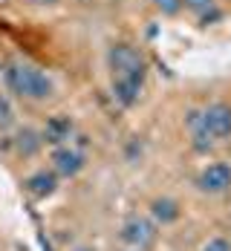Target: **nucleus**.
I'll use <instances>...</instances> for the list:
<instances>
[{"instance_id": "1", "label": "nucleus", "mask_w": 231, "mask_h": 251, "mask_svg": "<svg viewBox=\"0 0 231 251\" xmlns=\"http://www.w3.org/2000/svg\"><path fill=\"white\" fill-rule=\"evenodd\" d=\"M3 78H6V87L15 93V96H21V99H29V101H44L52 96V81L38 67H32V64H21V61H15V64H9L6 70H3Z\"/></svg>"}, {"instance_id": "2", "label": "nucleus", "mask_w": 231, "mask_h": 251, "mask_svg": "<svg viewBox=\"0 0 231 251\" xmlns=\"http://www.w3.org/2000/svg\"><path fill=\"white\" fill-rule=\"evenodd\" d=\"M107 61H110L113 78H139V81H145V75H148L145 55L136 47H130V44H116L107 55Z\"/></svg>"}, {"instance_id": "3", "label": "nucleus", "mask_w": 231, "mask_h": 251, "mask_svg": "<svg viewBox=\"0 0 231 251\" xmlns=\"http://www.w3.org/2000/svg\"><path fill=\"white\" fill-rule=\"evenodd\" d=\"M122 243L128 249H136V251H145L148 246H154L156 240V223L148 220V217H130L128 223L122 226Z\"/></svg>"}, {"instance_id": "4", "label": "nucleus", "mask_w": 231, "mask_h": 251, "mask_svg": "<svg viewBox=\"0 0 231 251\" xmlns=\"http://www.w3.org/2000/svg\"><path fill=\"white\" fill-rule=\"evenodd\" d=\"M203 122L214 142H226L231 139V104L226 101H214L203 110Z\"/></svg>"}, {"instance_id": "5", "label": "nucleus", "mask_w": 231, "mask_h": 251, "mask_svg": "<svg viewBox=\"0 0 231 251\" xmlns=\"http://www.w3.org/2000/svg\"><path fill=\"white\" fill-rule=\"evenodd\" d=\"M197 188L203 194H226L231 188V165L229 162H214L203 168V174L197 176Z\"/></svg>"}, {"instance_id": "6", "label": "nucleus", "mask_w": 231, "mask_h": 251, "mask_svg": "<svg viewBox=\"0 0 231 251\" xmlns=\"http://www.w3.org/2000/svg\"><path fill=\"white\" fill-rule=\"evenodd\" d=\"M84 168V153L76 148H55L52 151V171L58 176H76Z\"/></svg>"}, {"instance_id": "7", "label": "nucleus", "mask_w": 231, "mask_h": 251, "mask_svg": "<svg viewBox=\"0 0 231 251\" xmlns=\"http://www.w3.org/2000/svg\"><path fill=\"white\" fill-rule=\"evenodd\" d=\"M185 122H188V133H191V145H194V151L197 153H208L211 148H214V139H211L205 122H203V110H191Z\"/></svg>"}, {"instance_id": "8", "label": "nucleus", "mask_w": 231, "mask_h": 251, "mask_svg": "<svg viewBox=\"0 0 231 251\" xmlns=\"http://www.w3.org/2000/svg\"><path fill=\"white\" fill-rule=\"evenodd\" d=\"M24 185H26V191H29V197L47 200V197H52L58 191V174L55 171H35Z\"/></svg>"}, {"instance_id": "9", "label": "nucleus", "mask_w": 231, "mask_h": 251, "mask_svg": "<svg viewBox=\"0 0 231 251\" xmlns=\"http://www.w3.org/2000/svg\"><path fill=\"white\" fill-rule=\"evenodd\" d=\"M70 136H73V122H70L67 116H52V119H47L44 133H41V139H44L47 145H55V148L67 145Z\"/></svg>"}, {"instance_id": "10", "label": "nucleus", "mask_w": 231, "mask_h": 251, "mask_svg": "<svg viewBox=\"0 0 231 251\" xmlns=\"http://www.w3.org/2000/svg\"><path fill=\"white\" fill-rule=\"evenodd\" d=\"M151 217H154L156 226H174L182 217V208L180 202L171 200V197H159V200L151 202Z\"/></svg>"}, {"instance_id": "11", "label": "nucleus", "mask_w": 231, "mask_h": 251, "mask_svg": "<svg viewBox=\"0 0 231 251\" xmlns=\"http://www.w3.org/2000/svg\"><path fill=\"white\" fill-rule=\"evenodd\" d=\"M142 87H145V81H139V78H113V96L122 107H133L142 96Z\"/></svg>"}, {"instance_id": "12", "label": "nucleus", "mask_w": 231, "mask_h": 251, "mask_svg": "<svg viewBox=\"0 0 231 251\" xmlns=\"http://www.w3.org/2000/svg\"><path fill=\"white\" fill-rule=\"evenodd\" d=\"M15 145H18V151L24 153V156H35V153L41 151L44 139H41L35 130H29V127H26V130H21V133H18V142H15Z\"/></svg>"}, {"instance_id": "13", "label": "nucleus", "mask_w": 231, "mask_h": 251, "mask_svg": "<svg viewBox=\"0 0 231 251\" xmlns=\"http://www.w3.org/2000/svg\"><path fill=\"white\" fill-rule=\"evenodd\" d=\"M154 6L162 15H180L182 12V0H154Z\"/></svg>"}, {"instance_id": "14", "label": "nucleus", "mask_w": 231, "mask_h": 251, "mask_svg": "<svg viewBox=\"0 0 231 251\" xmlns=\"http://www.w3.org/2000/svg\"><path fill=\"white\" fill-rule=\"evenodd\" d=\"M200 251H231V240L229 237H211Z\"/></svg>"}, {"instance_id": "15", "label": "nucleus", "mask_w": 231, "mask_h": 251, "mask_svg": "<svg viewBox=\"0 0 231 251\" xmlns=\"http://www.w3.org/2000/svg\"><path fill=\"white\" fill-rule=\"evenodd\" d=\"M217 21H223V9L220 6H211V9H205L200 15V24L203 26H211V24H217Z\"/></svg>"}, {"instance_id": "16", "label": "nucleus", "mask_w": 231, "mask_h": 251, "mask_svg": "<svg viewBox=\"0 0 231 251\" xmlns=\"http://www.w3.org/2000/svg\"><path fill=\"white\" fill-rule=\"evenodd\" d=\"M182 6H185V9H191V12H197V18H200L205 9L217 6V3H214V0H182Z\"/></svg>"}, {"instance_id": "17", "label": "nucleus", "mask_w": 231, "mask_h": 251, "mask_svg": "<svg viewBox=\"0 0 231 251\" xmlns=\"http://www.w3.org/2000/svg\"><path fill=\"white\" fill-rule=\"evenodd\" d=\"M9 122H12V107L6 99H0V127H6Z\"/></svg>"}, {"instance_id": "18", "label": "nucleus", "mask_w": 231, "mask_h": 251, "mask_svg": "<svg viewBox=\"0 0 231 251\" xmlns=\"http://www.w3.org/2000/svg\"><path fill=\"white\" fill-rule=\"evenodd\" d=\"M26 3H35V6H52V3H58V0H26Z\"/></svg>"}, {"instance_id": "19", "label": "nucleus", "mask_w": 231, "mask_h": 251, "mask_svg": "<svg viewBox=\"0 0 231 251\" xmlns=\"http://www.w3.org/2000/svg\"><path fill=\"white\" fill-rule=\"evenodd\" d=\"M73 251H93V249H90V246H76Z\"/></svg>"}, {"instance_id": "20", "label": "nucleus", "mask_w": 231, "mask_h": 251, "mask_svg": "<svg viewBox=\"0 0 231 251\" xmlns=\"http://www.w3.org/2000/svg\"><path fill=\"white\" fill-rule=\"evenodd\" d=\"M128 251H136V249H128Z\"/></svg>"}]
</instances>
